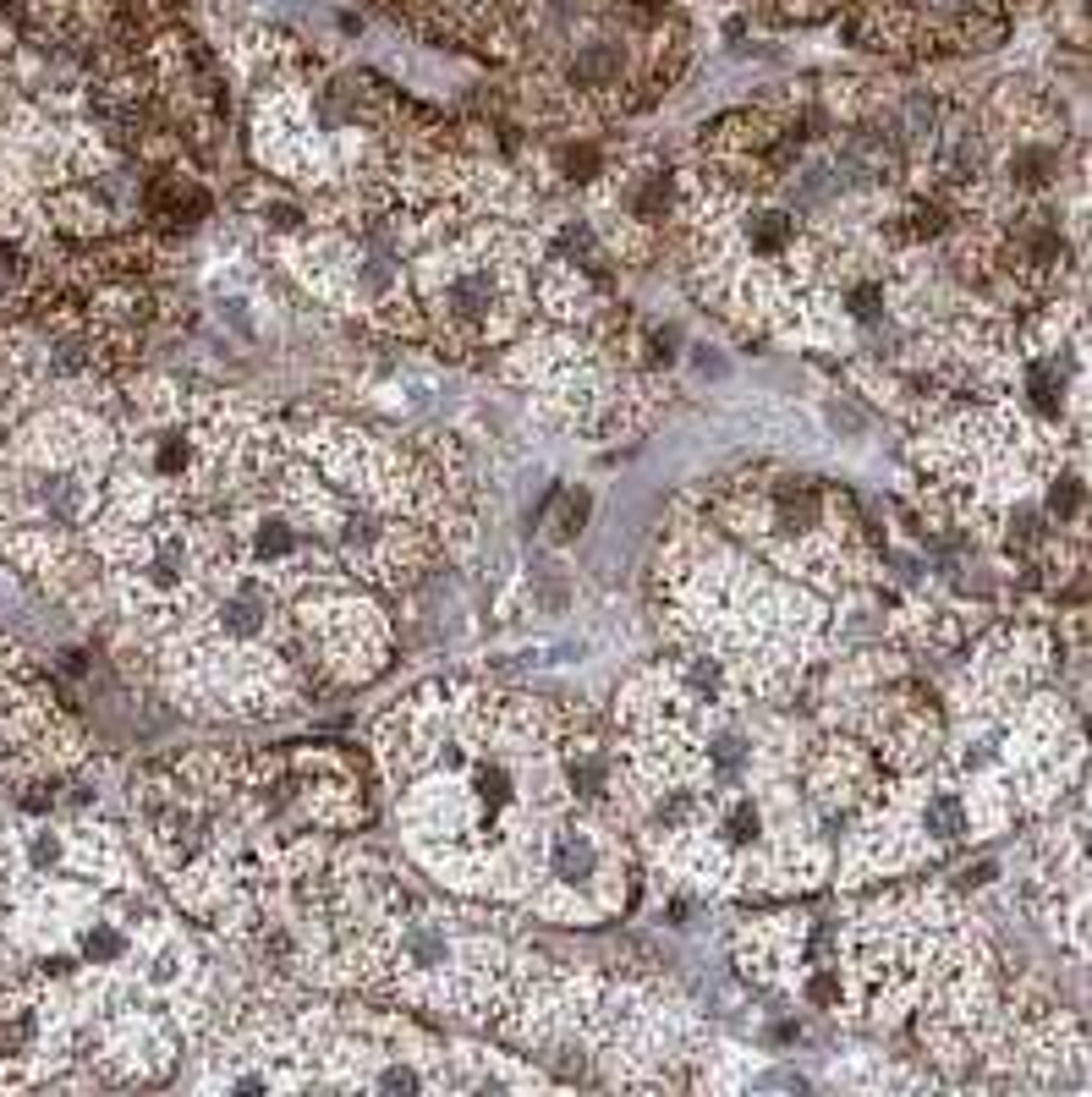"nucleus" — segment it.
<instances>
[{"mask_svg":"<svg viewBox=\"0 0 1092 1097\" xmlns=\"http://www.w3.org/2000/svg\"><path fill=\"white\" fill-rule=\"evenodd\" d=\"M28 861H34V867H55V861H61V834H55V828H34V834H28Z\"/></svg>","mask_w":1092,"mask_h":1097,"instance_id":"nucleus-8","label":"nucleus"},{"mask_svg":"<svg viewBox=\"0 0 1092 1097\" xmlns=\"http://www.w3.org/2000/svg\"><path fill=\"white\" fill-rule=\"evenodd\" d=\"M582 522H588V494H582V489H560V494H555V505H549V527H555L560 538H577Z\"/></svg>","mask_w":1092,"mask_h":1097,"instance_id":"nucleus-4","label":"nucleus"},{"mask_svg":"<svg viewBox=\"0 0 1092 1097\" xmlns=\"http://www.w3.org/2000/svg\"><path fill=\"white\" fill-rule=\"evenodd\" d=\"M922 828H928L934 840H961V834H966V801H961L956 791H934L922 801Z\"/></svg>","mask_w":1092,"mask_h":1097,"instance_id":"nucleus-2","label":"nucleus"},{"mask_svg":"<svg viewBox=\"0 0 1092 1097\" xmlns=\"http://www.w3.org/2000/svg\"><path fill=\"white\" fill-rule=\"evenodd\" d=\"M192 450H198V445H192V434L165 428V434H159V445H154V473H159V477H182L192 467Z\"/></svg>","mask_w":1092,"mask_h":1097,"instance_id":"nucleus-3","label":"nucleus"},{"mask_svg":"<svg viewBox=\"0 0 1092 1097\" xmlns=\"http://www.w3.org/2000/svg\"><path fill=\"white\" fill-rule=\"evenodd\" d=\"M121 949H127V938H121L116 928H104V922H94V928L83 933V955L88 961H116Z\"/></svg>","mask_w":1092,"mask_h":1097,"instance_id":"nucleus-6","label":"nucleus"},{"mask_svg":"<svg viewBox=\"0 0 1092 1097\" xmlns=\"http://www.w3.org/2000/svg\"><path fill=\"white\" fill-rule=\"evenodd\" d=\"M681 680L698 697H708V703H719V697H725V664H719V658H686Z\"/></svg>","mask_w":1092,"mask_h":1097,"instance_id":"nucleus-5","label":"nucleus"},{"mask_svg":"<svg viewBox=\"0 0 1092 1097\" xmlns=\"http://www.w3.org/2000/svg\"><path fill=\"white\" fill-rule=\"evenodd\" d=\"M1049 516L1065 522V516H1081V477H1059L1049 489Z\"/></svg>","mask_w":1092,"mask_h":1097,"instance_id":"nucleus-7","label":"nucleus"},{"mask_svg":"<svg viewBox=\"0 0 1092 1097\" xmlns=\"http://www.w3.org/2000/svg\"><path fill=\"white\" fill-rule=\"evenodd\" d=\"M598 867H604V851H598V840L588 834V828H560L555 840H549V878H560V883H593Z\"/></svg>","mask_w":1092,"mask_h":1097,"instance_id":"nucleus-1","label":"nucleus"}]
</instances>
